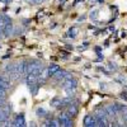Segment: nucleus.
<instances>
[{
    "label": "nucleus",
    "instance_id": "nucleus-1",
    "mask_svg": "<svg viewBox=\"0 0 127 127\" xmlns=\"http://www.w3.org/2000/svg\"><path fill=\"white\" fill-rule=\"evenodd\" d=\"M59 123H60V126H64V127L72 126V121H71L70 114L69 113H61L60 117H59Z\"/></svg>",
    "mask_w": 127,
    "mask_h": 127
},
{
    "label": "nucleus",
    "instance_id": "nucleus-2",
    "mask_svg": "<svg viewBox=\"0 0 127 127\" xmlns=\"http://www.w3.org/2000/svg\"><path fill=\"white\" fill-rule=\"evenodd\" d=\"M76 87H78V80L74 79V78H70L67 80L62 81V88L64 89H75Z\"/></svg>",
    "mask_w": 127,
    "mask_h": 127
},
{
    "label": "nucleus",
    "instance_id": "nucleus-3",
    "mask_svg": "<svg viewBox=\"0 0 127 127\" xmlns=\"http://www.w3.org/2000/svg\"><path fill=\"white\" fill-rule=\"evenodd\" d=\"M84 126L87 127H95L97 126V121H95V117L93 114H87L84 117Z\"/></svg>",
    "mask_w": 127,
    "mask_h": 127
},
{
    "label": "nucleus",
    "instance_id": "nucleus-4",
    "mask_svg": "<svg viewBox=\"0 0 127 127\" xmlns=\"http://www.w3.org/2000/svg\"><path fill=\"white\" fill-rule=\"evenodd\" d=\"M12 126L24 127V126H26V118H24V114H23V113L17 114V117L14 118V121H13V125H12Z\"/></svg>",
    "mask_w": 127,
    "mask_h": 127
},
{
    "label": "nucleus",
    "instance_id": "nucleus-5",
    "mask_svg": "<svg viewBox=\"0 0 127 127\" xmlns=\"http://www.w3.org/2000/svg\"><path fill=\"white\" fill-rule=\"evenodd\" d=\"M10 81H12V80H10V78L8 75H1V79H0V85H1L5 90H8L10 88V85H12Z\"/></svg>",
    "mask_w": 127,
    "mask_h": 127
},
{
    "label": "nucleus",
    "instance_id": "nucleus-6",
    "mask_svg": "<svg viewBox=\"0 0 127 127\" xmlns=\"http://www.w3.org/2000/svg\"><path fill=\"white\" fill-rule=\"evenodd\" d=\"M26 81H27V85L31 87V85H33V84L38 83V76L34 75V74H27L26 75Z\"/></svg>",
    "mask_w": 127,
    "mask_h": 127
},
{
    "label": "nucleus",
    "instance_id": "nucleus-7",
    "mask_svg": "<svg viewBox=\"0 0 127 127\" xmlns=\"http://www.w3.org/2000/svg\"><path fill=\"white\" fill-rule=\"evenodd\" d=\"M3 32H4V36H5V37H8V36L12 34V32H13V23H12V20H10V19L5 23V27H4Z\"/></svg>",
    "mask_w": 127,
    "mask_h": 127
},
{
    "label": "nucleus",
    "instance_id": "nucleus-8",
    "mask_svg": "<svg viewBox=\"0 0 127 127\" xmlns=\"http://www.w3.org/2000/svg\"><path fill=\"white\" fill-rule=\"evenodd\" d=\"M50 76V74H48V67L47 69H42L41 72H39V75H38V83H45L47 80V78Z\"/></svg>",
    "mask_w": 127,
    "mask_h": 127
},
{
    "label": "nucleus",
    "instance_id": "nucleus-9",
    "mask_svg": "<svg viewBox=\"0 0 127 127\" xmlns=\"http://www.w3.org/2000/svg\"><path fill=\"white\" fill-rule=\"evenodd\" d=\"M105 111H107V114L109 116V117H112V118H114L118 114V112L114 109L113 104H109V105H107V107H105Z\"/></svg>",
    "mask_w": 127,
    "mask_h": 127
},
{
    "label": "nucleus",
    "instance_id": "nucleus-10",
    "mask_svg": "<svg viewBox=\"0 0 127 127\" xmlns=\"http://www.w3.org/2000/svg\"><path fill=\"white\" fill-rule=\"evenodd\" d=\"M78 105L76 104H70L69 105V109H67V113L70 114V117L72 116V117H75V116H78Z\"/></svg>",
    "mask_w": 127,
    "mask_h": 127
},
{
    "label": "nucleus",
    "instance_id": "nucleus-11",
    "mask_svg": "<svg viewBox=\"0 0 127 127\" xmlns=\"http://www.w3.org/2000/svg\"><path fill=\"white\" fill-rule=\"evenodd\" d=\"M59 70H60V66L59 65H56V64H51V65L48 66V74H50V76H54Z\"/></svg>",
    "mask_w": 127,
    "mask_h": 127
},
{
    "label": "nucleus",
    "instance_id": "nucleus-12",
    "mask_svg": "<svg viewBox=\"0 0 127 127\" xmlns=\"http://www.w3.org/2000/svg\"><path fill=\"white\" fill-rule=\"evenodd\" d=\"M113 107H114V109L117 111L118 113H121V112H127V107L126 105H123V104H120V103H114L113 104Z\"/></svg>",
    "mask_w": 127,
    "mask_h": 127
},
{
    "label": "nucleus",
    "instance_id": "nucleus-13",
    "mask_svg": "<svg viewBox=\"0 0 127 127\" xmlns=\"http://www.w3.org/2000/svg\"><path fill=\"white\" fill-rule=\"evenodd\" d=\"M66 72L67 71H61V70H59L56 74H55V75H54V78L56 79V80H64V78H65V75H66Z\"/></svg>",
    "mask_w": 127,
    "mask_h": 127
},
{
    "label": "nucleus",
    "instance_id": "nucleus-14",
    "mask_svg": "<svg viewBox=\"0 0 127 127\" xmlns=\"http://www.w3.org/2000/svg\"><path fill=\"white\" fill-rule=\"evenodd\" d=\"M36 114L38 116V117H46V114H48V113H47V111L45 108H37Z\"/></svg>",
    "mask_w": 127,
    "mask_h": 127
},
{
    "label": "nucleus",
    "instance_id": "nucleus-15",
    "mask_svg": "<svg viewBox=\"0 0 127 127\" xmlns=\"http://www.w3.org/2000/svg\"><path fill=\"white\" fill-rule=\"evenodd\" d=\"M60 104H61V99L59 97H56V98H54L51 100V105H52V107H60Z\"/></svg>",
    "mask_w": 127,
    "mask_h": 127
},
{
    "label": "nucleus",
    "instance_id": "nucleus-16",
    "mask_svg": "<svg viewBox=\"0 0 127 127\" xmlns=\"http://www.w3.org/2000/svg\"><path fill=\"white\" fill-rule=\"evenodd\" d=\"M38 87H39V84H38V83H36V84H33V85H31V87H29L31 93L33 94V95L37 94V92H38Z\"/></svg>",
    "mask_w": 127,
    "mask_h": 127
},
{
    "label": "nucleus",
    "instance_id": "nucleus-17",
    "mask_svg": "<svg viewBox=\"0 0 127 127\" xmlns=\"http://www.w3.org/2000/svg\"><path fill=\"white\" fill-rule=\"evenodd\" d=\"M76 32H78V29L72 27V28H70V29H69V32H67L69 34H67V36H69V37H71V38H74V37L76 36Z\"/></svg>",
    "mask_w": 127,
    "mask_h": 127
},
{
    "label": "nucleus",
    "instance_id": "nucleus-18",
    "mask_svg": "<svg viewBox=\"0 0 127 127\" xmlns=\"http://www.w3.org/2000/svg\"><path fill=\"white\" fill-rule=\"evenodd\" d=\"M46 126H51V127H57V126H60V123H59V121H55V120H52V121L47 122V125H46Z\"/></svg>",
    "mask_w": 127,
    "mask_h": 127
},
{
    "label": "nucleus",
    "instance_id": "nucleus-19",
    "mask_svg": "<svg viewBox=\"0 0 127 127\" xmlns=\"http://www.w3.org/2000/svg\"><path fill=\"white\" fill-rule=\"evenodd\" d=\"M89 17H90V19H97L98 18V10H93Z\"/></svg>",
    "mask_w": 127,
    "mask_h": 127
},
{
    "label": "nucleus",
    "instance_id": "nucleus-20",
    "mask_svg": "<svg viewBox=\"0 0 127 127\" xmlns=\"http://www.w3.org/2000/svg\"><path fill=\"white\" fill-rule=\"evenodd\" d=\"M108 67H109L111 70H117V66H116L113 62H108Z\"/></svg>",
    "mask_w": 127,
    "mask_h": 127
},
{
    "label": "nucleus",
    "instance_id": "nucleus-21",
    "mask_svg": "<svg viewBox=\"0 0 127 127\" xmlns=\"http://www.w3.org/2000/svg\"><path fill=\"white\" fill-rule=\"evenodd\" d=\"M121 98H122L123 100H127V95H126V93H121Z\"/></svg>",
    "mask_w": 127,
    "mask_h": 127
},
{
    "label": "nucleus",
    "instance_id": "nucleus-22",
    "mask_svg": "<svg viewBox=\"0 0 127 127\" xmlns=\"http://www.w3.org/2000/svg\"><path fill=\"white\" fill-rule=\"evenodd\" d=\"M5 103V98H3V97H0V107Z\"/></svg>",
    "mask_w": 127,
    "mask_h": 127
},
{
    "label": "nucleus",
    "instance_id": "nucleus-23",
    "mask_svg": "<svg viewBox=\"0 0 127 127\" xmlns=\"http://www.w3.org/2000/svg\"><path fill=\"white\" fill-rule=\"evenodd\" d=\"M123 118H125V122L127 123V112H125V114H123Z\"/></svg>",
    "mask_w": 127,
    "mask_h": 127
},
{
    "label": "nucleus",
    "instance_id": "nucleus-24",
    "mask_svg": "<svg viewBox=\"0 0 127 127\" xmlns=\"http://www.w3.org/2000/svg\"><path fill=\"white\" fill-rule=\"evenodd\" d=\"M43 0H34V4H38V3H42Z\"/></svg>",
    "mask_w": 127,
    "mask_h": 127
},
{
    "label": "nucleus",
    "instance_id": "nucleus-25",
    "mask_svg": "<svg viewBox=\"0 0 127 127\" xmlns=\"http://www.w3.org/2000/svg\"><path fill=\"white\" fill-rule=\"evenodd\" d=\"M3 33H4V32H3V29H0V38L3 37Z\"/></svg>",
    "mask_w": 127,
    "mask_h": 127
},
{
    "label": "nucleus",
    "instance_id": "nucleus-26",
    "mask_svg": "<svg viewBox=\"0 0 127 127\" xmlns=\"http://www.w3.org/2000/svg\"><path fill=\"white\" fill-rule=\"evenodd\" d=\"M9 0H0V3H8Z\"/></svg>",
    "mask_w": 127,
    "mask_h": 127
},
{
    "label": "nucleus",
    "instance_id": "nucleus-27",
    "mask_svg": "<svg viewBox=\"0 0 127 127\" xmlns=\"http://www.w3.org/2000/svg\"><path fill=\"white\" fill-rule=\"evenodd\" d=\"M27 1H29V3H32V4H34V0H27Z\"/></svg>",
    "mask_w": 127,
    "mask_h": 127
},
{
    "label": "nucleus",
    "instance_id": "nucleus-28",
    "mask_svg": "<svg viewBox=\"0 0 127 127\" xmlns=\"http://www.w3.org/2000/svg\"><path fill=\"white\" fill-rule=\"evenodd\" d=\"M98 1H99V3H100V4H102V3H103V1H104V0H98Z\"/></svg>",
    "mask_w": 127,
    "mask_h": 127
},
{
    "label": "nucleus",
    "instance_id": "nucleus-29",
    "mask_svg": "<svg viewBox=\"0 0 127 127\" xmlns=\"http://www.w3.org/2000/svg\"><path fill=\"white\" fill-rule=\"evenodd\" d=\"M0 79H1V74H0Z\"/></svg>",
    "mask_w": 127,
    "mask_h": 127
}]
</instances>
